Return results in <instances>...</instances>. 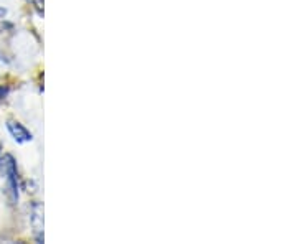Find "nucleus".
I'll return each mask as SVG.
<instances>
[{
  "label": "nucleus",
  "mask_w": 297,
  "mask_h": 244,
  "mask_svg": "<svg viewBox=\"0 0 297 244\" xmlns=\"http://www.w3.org/2000/svg\"><path fill=\"white\" fill-rule=\"evenodd\" d=\"M7 129L19 144H25V142H30L33 139L32 132H28L24 124H20L19 121H7Z\"/></svg>",
  "instance_id": "nucleus-2"
},
{
  "label": "nucleus",
  "mask_w": 297,
  "mask_h": 244,
  "mask_svg": "<svg viewBox=\"0 0 297 244\" xmlns=\"http://www.w3.org/2000/svg\"><path fill=\"white\" fill-rule=\"evenodd\" d=\"M32 223H33V228L35 231H42V226H43V216H42V208L38 205L33 208V213H32Z\"/></svg>",
  "instance_id": "nucleus-3"
},
{
  "label": "nucleus",
  "mask_w": 297,
  "mask_h": 244,
  "mask_svg": "<svg viewBox=\"0 0 297 244\" xmlns=\"http://www.w3.org/2000/svg\"><path fill=\"white\" fill-rule=\"evenodd\" d=\"M0 165H2V149H0Z\"/></svg>",
  "instance_id": "nucleus-4"
},
{
  "label": "nucleus",
  "mask_w": 297,
  "mask_h": 244,
  "mask_svg": "<svg viewBox=\"0 0 297 244\" xmlns=\"http://www.w3.org/2000/svg\"><path fill=\"white\" fill-rule=\"evenodd\" d=\"M5 175H7V185H9V191L12 195V201L17 203L19 201V172H17V163L14 160L12 155H5L2 160V165Z\"/></svg>",
  "instance_id": "nucleus-1"
}]
</instances>
